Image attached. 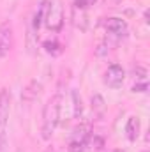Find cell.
<instances>
[{"mask_svg":"<svg viewBox=\"0 0 150 152\" xmlns=\"http://www.w3.org/2000/svg\"><path fill=\"white\" fill-rule=\"evenodd\" d=\"M14 46V30L11 21H4L0 25V58L7 57Z\"/></svg>","mask_w":150,"mask_h":152,"instance_id":"obj_6","label":"cell"},{"mask_svg":"<svg viewBox=\"0 0 150 152\" xmlns=\"http://www.w3.org/2000/svg\"><path fill=\"white\" fill-rule=\"evenodd\" d=\"M73 21L78 28L87 30V11L85 9H76L73 7Z\"/></svg>","mask_w":150,"mask_h":152,"instance_id":"obj_11","label":"cell"},{"mask_svg":"<svg viewBox=\"0 0 150 152\" xmlns=\"http://www.w3.org/2000/svg\"><path fill=\"white\" fill-rule=\"evenodd\" d=\"M44 152H55V151H53V149L50 147V149H46V151H44Z\"/></svg>","mask_w":150,"mask_h":152,"instance_id":"obj_16","label":"cell"},{"mask_svg":"<svg viewBox=\"0 0 150 152\" xmlns=\"http://www.w3.org/2000/svg\"><path fill=\"white\" fill-rule=\"evenodd\" d=\"M60 113H62V96L55 94L48 99V103L42 108V126H41V138L51 140L55 134L58 124H60Z\"/></svg>","mask_w":150,"mask_h":152,"instance_id":"obj_1","label":"cell"},{"mask_svg":"<svg viewBox=\"0 0 150 152\" xmlns=\"http://www.w3.org/2000/svg\"><path fill=\"white\" fill-rule=\"evenodd\" d=\"M92 110L97 112V113H103V112H104V99H103L99 94L92 96Z\"/></svg>","mask_w":150,"mask_h":152,"instance_id":"obj_12","label":"cell"},{"mask_svg":"<svg viewBox=\"0 0 150 152\" xmlns=\"http://www.w3.org/2000/svg\"><path fill=\"white\" fill-rule=\"evenodd\" d=\"M42 48H44L46 53H50L53 57H57V55L62 53V44L57 39H46V41H42Z\"/></svg>","mask_w":150,"mask_h":152,"instance_id":"obj_10","label":"cell"},{"mask_svg":"<svg viewBox=\"0 0 150 152\" xmlns=\"http://www.w3.org/2000/svg\"><path fill=\"white\" fill-rule=\"evenodd\" d=\"M149 88V81H138L133 85V92H147Z\"/></svg>","mask_w":150,"mask_h":152,"instance_id":"obj_15","label":"cell"},{"mask_svg":"<svg viewBox=\"0 0 150 152\" xmlns=\"http://www.w3.org/2000/svg\"><path fill=\"white\" fill-rule=\"evenodd\" d=\"M110 2H113V4H118V2H120V0H110Z\"/></svg>","mask_w":150,"mask_h":152,"instance_id":"obj_18","label":"cell"},{"mask_svg":"<svg viewBox=\"0 0 150 152\" xmlns=\"http://www.w3.org/2000/svg\"><path fill=\"white\" fill-rule=\"evenodd\" d=\"M41 90H42V85H41L39 81H30V83H28V87L23 90L21 99H23L25 103H34V101L39 97Z\"/></svg>","mask_w":150,"mask_h":152,"instance_id":"obj_9","label":"cell"},{"mask_svg":"<svg viewBox=\"0 0 150 152\" xmlns=\"http://www.w3.org/2000/svg\"><path fill=\"white\" fill-rule=\"evenodd\" d=\"M44 25L51 30V32H58L64 25V12H62V7L60 4L57 2H50V7H48V12L44 16Z\"/></svg>","mask_w":150,"mask_h":152,"instance_id":"obj_5","label":"cell"},{"mask_svg":"<svg viewBox=\"0 0 150 152\" xmlns=\"http://www.w3.org/2000/svg\"><path fill=\"white\" fill-rule=\"evenodd\" d=\"M103 81H104V85L108 88H113V90L120 88L124 85V81H125V71H124V67L120 64H110L108 69L103 75Z\"/></svg>","mask_w":150,"mask_h":152,"instance_id":"obj_4","label":"cell"},{"mask_svg":"<svg viewBox=\"0 0 150 152\" xmlns=\"http://www.w3.org/2000/svg\"><path fill=\"white\" fill-rule=\"evenodd\" d=\"M113 152H125V151H122V149H115Z\"/></svg>","mask_w":150,"mask_h":152,"instance_id":"obj_17","label":"cell"},{"mask_svg":"<svg viewBox=\"0 0 150 152\" xmlns=\"http://www.w3.org/2000/svg\"><path fill=\"white\" fill-rule=\"evenodd\" d=\"M48 7H50V0H42L37 5V11L34 12V18H32V28L37 32L41 28V25L44 23V16L48 12Z\"/></svg>","mask_w":150,"mask_h":152,"instance_id":"obj_8","label":"cell"},{"mask_svg":"<svg viewBox=\"0 0 150 152\" xmlns=\"http://www.w3.org/2000/svg\"><path fill=\"white\" fill-rule=\"evenodd\" d=\"M73 99H74V117H79L83 106H81V97L78 96V92H73Z\"/></svg>","mask_w":150,"mask_h":152,"instance_id":"obj_14","label":"cell"},{"mask_svg":"<svg viewBox=\"0 0 150 152\" xmlns=\"http://www.w3.org/2000/svg\"><path fill=\"white\" fill-rule=\"evenodd\" d=\"M140 131H141V122L138 117H129L127 118V124H125V134H127V140L129 142H136L138 136H140Z\"/></svg>","mask_w":150,"mask_h":152,"instance_id":"obj_7","label":"cell"},{"mask_svg":"<svg viewBox=\"0 0 150 152\" xmlns=\"http://www.w3.org/2000/svg\"><path fill=\"white\" fill-rule=\"evenodd\" d=\"M103 27L108 34V37H113L115 41H120V39L127 37L129 34V25L125 20L118 18V16H111V18H106L103 21Z\"/></svg>","mask_w":150,"mask_h":152,"instance_id":"obj_3","label":"cell"},{"mask_svg":"<svg viewBox=\"0 0 150 152\" xmlns=\"http://www.w3.org/2000/svg\"><path fill=\"white\" fill-rule=\"evenodd\" d=\"M147 69L145 67H141V66H136L134 69H133V76H134V80H136V83L138 81H147Z\"/></svg>","mask_w":150,"mask_h":152,"instance_id":"obj_13","label":"cell"},{"mask_svg":"<svg viewBox=\"0 0 150 152\" xmlns=\"http://www.w3.org/2000/svg\"><path fill=\"white\" fill-rule=\"evenodd\" d=\"M90 126L88 124H79L73 131L71 140H69V152H85V149L90 143Z\"/></svg>","mask_w":150,"mask_h":152,"instance_id":"obj_2","label":"cell"}]
</instances>
